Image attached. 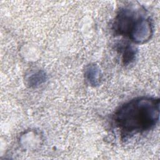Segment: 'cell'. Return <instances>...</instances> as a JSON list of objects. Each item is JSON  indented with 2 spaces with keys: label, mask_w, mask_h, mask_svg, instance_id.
I'll return each instance as SVG.
<instances>
[{
  "label": "cell",
  "mask_w": 160,
  "mask_h": 160,
  "mask_svg": "<svg viewBox=\"0 0 160 160\" xmlns=\"http://www.w3.org/2000/svg\"><path fill=\"white\" fill-rule=\"evenodd\" d=\"M159 119V100L150 97H139L126 102L113 116L116 128L124 137L152 129Z\"/></svg>",
  "instance_id": "6da1fadb"
},
{
  "label": "cell",
  "mask_w": 160,
  "mask_h": 160,
  "mask_svg": "<svg viewBox=\"0 0 160 160\" xmlns=\"http://www.w3.org/2000/svg\"><path fill=\"white\" fill-rule=\"evenodd\" d=\"M144 17L133 9L122 8L115 18L113 30L116 34L129 38L138 22Z\"/></svg>",
  "instance_id": "7a4b0ae2"
},
{
  "label": "cell",
  "mask_w": 160,
  "mask_h": 160,
  "mask_svg": "<svg viewBox=\"0 0 160 160\" xmlns=\"http://www.w3.org/2000/svg\"><path fill=\"white\" fill-rule=\"evenodd\" d=\"M152 35V26L149 18L144 17L138 22L129 36V39L137 44L144 43L149 41Z\"/></svg>",
  "instance_id": "3957f363"
},
{
  "label": "cell",
  "mask_w": 160,
  "mask_h": 160,
  "mask_svg": "<svg viewBox=\"0 0 160 160\" xmlns=\"http://www.w3.org/2000/svg\"><path fill=\"white\" fill-rule=\"evenodd\" d=\"M85 78L91 86L98 85L100 81L101 72L98 66L94 64L88 65L85 69Z\"/></svg>",
  "instance_id": "277c9868"
},
{
  "label": "cell",
  "mask_w": 160,
  "mask_h": 160,
  "mask_svg": "<svg viewBox=\"0 0 160 160\" xmlns=\"http://www.w3.org/2000/svg\"><path fill=\"white\" fill-rule=\"evenodd\" d=\"M120 50L122 52V60L124 64L131 62L134 58L136 54L135 49L129 44H125L120 47Z\"/></svg>",
  "instance_id": "5b68a950"
},
{
  "label": "cell",
  "mask_w": 160,
  "mask_h": 160,
  "mask_svg": "<svg viewBox=\"0 0 160 160\" xmlns=\"http://www.w3.org/2000/svg\"><path fill=\"white\" fill-rule=\"evenodd\" d=\"M46 80V74L42 71H38L32 74L28 78L29 84L31 86H36L41 84Z\"/></svg>",
  "instance_id": "8992f818"
}]
</instances>
